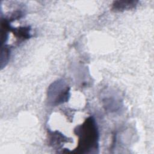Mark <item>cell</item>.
Returning <instances> with one entry per match:
<instances>
[{"mask_svg":"<svg viewBox=\"0 0 154 154\" xmlns=\"http://www.w3.org/2000/svg\"><path fill=\"white\" fill-rule=\"evenodd\" d=\"M138 1H114L112 4V9L114 11H122L125 10H128L134 8L136 5Z\"/></svg>","mask_w":154,"mask_h":154,"instance_id":"3","label":"cell"},{"mask_svg":"<svg viewBox=\"0 0 154 154\" xmlns=\"http://www.w3.org/2000/svg\"><path fill=\"white\" fill-rule=\"evenodd\" d=\"M10 49L8 46L5 45L2 47L1 51V66H2L3 63H5V65L7 63L10 56Z\"/></svg>","mask_w":154,"mask_h":154,"instance_id":"6","label":"cell"},{"mask_svg":"<svg viewBox=\"0 0 154 154\" xmlns=\"http://www.w3.org/2000/svg\"><path fill=\"white\" fill-rule=\"evenodd\" d=\"M70 97V88L63 79L54 82L48 90V102L52 106H57L67 102Z\"/></svg>","mask_w":154,"mask_h":154,"instance_id":"2","label":"cell"},{"mask_svg":"<svg viewBox=\"0 0 154 154\" xmlns=\"http://www.w3.org/2000/svg\"><path fill=\"white\" fill-rule=\"evenodd\" d=\"M17 39L24 40L31 37V28L29 26L19 27L17 28H11L10 29Z\"/></svg>","mask_w":154,"mask_h":154,"instance_id":"4","label":"cell"},{"mask_svg":"<svg viewBox=\"0 0 154 154\" xmlns=\"http://www.w3.org/2000/svg\"><path fill=\"white\" fill-rule=\"evenodd\" d=\"M66 138L63 136L61 134L59 133L57 131H55L54 132H52V134L51 137V144L54 146H57L59 145L60 143L62 142L67 141Z\"/></svg>","mask_w":154,"mask_h":154,"instance_id":"5","label":"cell"},{"mask_svg":"<svg viewBox=\"0 0 154 154\" xmlns=\"http://www.w3.org/2000/svg\"><path fill=\"white\" fill-rule=\"evenodd\" d=\"M78 137V145L73 152L77 153H97L99 150V131L93 117H89L84 123L75 129Z\"/></svg>","mask_w":154,"mask_h":154,"instance_id":"1","label":"cell"}]
</instances>
